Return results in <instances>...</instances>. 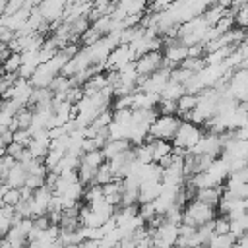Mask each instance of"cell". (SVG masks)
<instances>
[{"mask_svg": "<svg viewBox=\"0 0 248 248\" xmlns=\"http://www.w3.org/2000/svg\"><path fill=\"white\" fill-rule=\"evenodd\" d=\"M0 248H12V244H10L6 238H2V244H0Z\"/></svg>", "mask_w": 248, "mask_h": 248, "instance_id": "27", "label": "cell"}, {"mask_svg": "<svg viewBox=\"0 0 248 248\" xmlns=\"http://www.w3.org/2000/svg\"><path fill=\"white\" fill-rule=\"evenodd\" d=\"M198 101H200V97L198 95H194V93H184L180 99H178V118H184L186 114H190L192 110H196V107H198Z\"/></svg>", "mask_w": 248, "mask_h": 248, "instance_id": "12", "label": "cell"}, {"mask_svg": "<svg viewBox=\"0 0 248 248\" xmlns=\"http://www.w3.org/2000/svg\"><path fill=\"white\" fill-rule=\"evenodd\" d=\"M231 234H232L236 240L242 238L244 234H248V213L242 215V217H238V219H232V221H231Z\"/></svg>", "mask_w": 248, "mask_h": 248, "instance_id": "18", "label": "cell"}, {"mask_svg": "<svg viewBox=\"0 0 248 248\" xmlns=\"http://www.w3.org/2000/svg\"><path fill=\"white\" fill-rule=\"evenodd\" d=\"M140 217L145 221V225H147L149 221H153V219L157 217L155 205H153V203H140Z\"/></svg>", "mask_w": 248, "mask_h": 248, "instance_id": "24", "label": "cell"}, {"mask_svg": "<svg viewBox=\"0 0 248 248\" xmlns=\"http://www.w3.org/2000/svg\"><path fill=\"white\" fill-rule=\"evenodd\" d=\"M105 200V192H103V186L99 184H91V186H85V192H83V202L85 205H95L99 202Z\"/></svg>", "mask_w": 248, "mask_h": 248, "instance_id": "16", "label": "cell"}, {"mask_svg": "<svg viewBox=\"0 0 248 248\" xmlns=\"http://www.w3.org/2000/svg\"><path fill=\"white\" fill-rule=\"evenodd\" d=\"M215 217H217V209L209 207L207 203H203V202H200V200H192V202L184 207L182 223L200 229V227L211 223Z\"/></svg>", "mask_w": 248, "mask_h": 248, "instance_id": "1", "label": "cell"}, {"mask_svg": "<svg viewBox=\"0 0 248 248\" xmlns=\"http://www.w3.org/2000/svg\"><path fill=\"white\" fill-rule=\"evenodd\" d=\"M182 120L174 114V116H157V120L151 124L149 130V138L153 140H165V141H172V138L176 136L178 128H180Z\"/></svg>", "mask_w": 248, "mask_h": 248, "instance_id": "3", "label": "cell"}, {"mask_svg": "<svg viewBox=\"0 0 248 248\" xmlns=\"http://www.w3.org/2000/svg\"><path fill=\"white\" fill-rule=\"evenodd\" d=\"M184 93H186V87L170 79V81L167 83V87L161 91V95H159V97H161V99H165V101H174V103H178V99H180Z\"/></svg>", "mask_w": 248, "mask_h": 248, "instance_id": "14", "label": "cell"}, {"mask_svg": "<svg viewBox=\"0 0 248 248\" xmlns=\"http://www.w3.org/2000/svg\"><path fill=\"white\" fill-rule=\"evenodd\" d=\"M27 176H29V174H27V169H25L21 163H16V167L8 172L4 184H8L10 188H23L25 182H27Z\"/></svg>", "mask_w": 248, "mask_h": 248, "instance_id": "10", "label": "cell"}, {"mask_svg": "<svg viewBox=\"0 0 248 248\" xmlns=\"http://www.w3.org/2000/svg\"><path fill=\"white\" fill-rule=\"evenodd\" d=\"M16 37H17V35H16L14 31H10L8 27H0V41H2V45H10Z\"/></svg>", "mask_w": 248, "mask_h": 248, "instance_id": "25", "label": "cell"}, {"mask_svg": "<svg viewBox=\"0 0 248 248\" xmlns=\"http://www.w3.org/2000/svg\"><path fill=\"white\" fill-rule=\"evenodd\" d=\"M16 159L12 157V155H2V159H0V178H2V182L6 180V176H8V172L16 167Z\"/></svg>", "mask_w": 248, "mask_h": 248, "instance_id": "23", "label": "cell"}, {"mask_svg": "<svg viewBox=\"0 0 248 248\" xmlns=\"http://www.w3.org/2000/svg\"><path fill=\"white\" fill-rule=\"evenodd\" d=\"M2 196V205H10V207H17L21 202V190L19 188H8Z\"/></svg>", "mask_w": 248, "mask_h": 248, "instance_id": "20", "label": "cell"}, {"mask_svg": "<svg viewBox=\"0 0 248 248\" xmlns=\"http://www.w3.org/2000/svg\"><path fill=\"white\" fill-rule=\"evenodd\" d=\"M178 227L172 223H165L159 229H149V234L153 238V248H176L178 244Z\"/></svg>", "mask_w": 248, "mask_h": 248, "instance_id": "5", "label": "cell"}, {"mask_svg": "<svg viewBox=\"0 0 248 248\" xmlns=\"http://www.w3.org/2000/svg\"><path fill=\"white\" fill-rule=\"evenodd\" d=\"M202 138H203V132H202L200 126L182 120L176 136L172 138V145H174V149H180V151H186L188 153V151H192L200 143Z\"/></svg>", "mask_w": 248, "mask_h": 248, "instance_id": "2", "label": "cell"}, {"mask_svg": "<svg viewBox=\"0 0 248 248\" xmlns=\"http://www.w3.org/2000/svg\"><path fill=\"white\" fill-rule=\"evenodd\" d=\"M163 60H165V56H163L161 50L147 52V54H143L141 58H138V60H136V68H138L140 78H149V76H153L155 72H159V70L163 68Z\"/></svg>", "mask_w": 248, "mask_h": 248, "instance_id": "7", "label": "cell"}, {"mask_svg": "<svg viewBox=\"0 0 248 248\" xmlns=\"http://www.w3.org/2000/svg\"><path fill=\"white\" fill-rule=\"evenodd\" d=\"M213 231L215 234H231V219L227 215H217L213 219Z\"/></svg>", "mask_w": 248, "mask_h": 248, "instance_id": "21", "label": "cell"}, {"mask_svg": "<svg viewBox=\"0 0 248 248\" xmlns=\"http://www.w3.org/2000/svg\"><path fill=\"white\" fill-rule=\"evenodd\" d=\"M79 248H101V242L99 240H83L79 244Z\"/></svg>", "mask_w": 248, "mask_h": 248, "instance_id": "26", "label": "cell"}, {"mask_svg": "<svg viewBox=\"0 0 248 248\" xmlns=\"http://www.w3.org/2000/svg\"><path fill=\"white\" fill-rule=\"evenodd\" d=\"M223 190H225V186H219V188H205V190H198V196H196V200H200V202L207 203L209 207L217 209V207H219V203H221V198H223Z\"/></svg>", "mask_w": 248, "mask_h": 248, "instance_id": "11", "label": "cell"}, {"mask_svg": "<svg viewBox=\"0 0 248 248\" xmlns=\"http://www.w3.org/2000/svg\"><path fill=\"white\" fill-rule=\"evenodd\" d=\"M21 70V54L12 52V56L4 62V74H19Z\"/></svg>", "mask_w": 248, "mask_h": 248, "instance_id": "22", "label": "cell"}, {"mask_svg": "<svg viewBox=\"0 0 248 248\" xmlns=\"http://www.w3.org/2000/svg\"><path fill=\"white\" fill-rule=\"evenodd\" d=\"M112 180H116V176H114V172H112V169H110V163L107 161V163L97 170V174H95V182H93V184L107 186V184L112 182Z\"/></svg>", "mask_w": 248, "mask_h": 248, "instance_id": "19", "label": "cell"}, {"mask_svg": "<svg viewBox=\"0 0 248 248\" xmlns=\"http://www.w3.org/2000/svg\"><path fill=\"white\" fill-rule=\"evenodd\" d=\"M132 147H134V145H132V141H128V140H110V141L105 145L103 153H105V159H107V161H112L114 157L126 153V151L132 149Z\"/></svg>", "mask_w": 248, "mask_h": 248, "instance_id": "9", "label": "cell"}, {"mask_svg": "<svg viewBox=\"0 0 248 248\" xmlns=\"http://www.w3.org/2000/svg\"><path fill=\"white\" fill-rule=\"evenodd\" d=\"M236 238L232 234H213L207 248H234Z\"/></svg>", "mask_w": 248, "mask_h": 248, "instance_id": "17", "label": "cell"}, {"mask_svg": "<svg viewBox=\"0 0 248 248\" xmlns=\"http://www.w3.org/2000/svg\"><path fill=\"white\" fill-rule=\"evenodd\" d=\"M134 62H136V54H134L132 46L130 45H118L110 52V56L107 58L105 70L107 72H120V70H124L126 66H130Z\"/></svg>", "mask_w": 248, "mask_h": 248, "instance_id": "4", "label": "cell"}, {"mask_svg": "<svg viewBox=\"0 0 248 248\" xmlns=\"http://www.w3.org/2000/svg\"><path fill=\"white\" fill-rule=\"evenodd\" d=\"M105 163H107L105 153L99 151V149H97V151H87V153L81 155V165H87V167H91V169H95V170H99Z\"/></svg>", "mask_w": 248, "mask_h": 248, "instance_id": "15", "label": "cell"}, {"mask_svg": "<svg viewBox=\"0 0 248 248\" xmlns=\"http://www.w3.org/2000/svg\"><path fill=\"white\" fill-rule=\"evenodd\" d=\"M16 207H10V205H2L0 209V232L2 236H6L10 232V229L14 227L16 223Z\"/></svg>", "mask_w": 248, "mask_h": 248, "instance_id": "13", "label": "cell"}, {"mask_svg": "<svg viewBox=\"0 0 248 248\" xmlns=\"http://www.w3.org/2000/svg\"><path fill=\"white\" fill-rule=\"evenodd\" d=\"M37 8L45 17V21L50 25V29H58V25L64 21V12H66L64 0H45V2H39Z\"/></svg>", "mask_w": 248, "mask_h": 248, "instance_id": "6", "label": "cell"}, {"mask_svg": "<svg viewBox=\"0 0 248 248\" xmlns=\"http://www.w3.org/2000/svg\"><path fill=\"white\" fill-rule=\"evenodd\" d=\"M163 194V180H147L140 184V203H153Z\"/></svg>", "mask_w": 248, "mask_h": 248, "instance_id": "8", "label": "cell"}]
</instances>
